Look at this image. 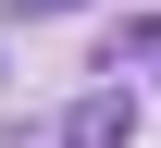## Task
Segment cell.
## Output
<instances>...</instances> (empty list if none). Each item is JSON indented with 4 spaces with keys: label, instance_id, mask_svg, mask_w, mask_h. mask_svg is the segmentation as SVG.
I'll return each mask as SVG.
<instances>
[{
    "label": "cell",
    "instance_id": "obj_1",
    "mask_svg": "<svg viewBox=\"0 0 161 148\" xmlns=\"http://www.w3.org/2000/svg\"><path fill=\"white\" fill-rule=\"evenodd\" d=\"M124 124H136L124 99H75V124H62V148H124Z\"/></svg>",
    "mask_w": 161,
    "mask_h": 148
},
{
    "label": "cell",
    "instance_id": "obj_2",
    "mask_svg": "<svg viewBox=\"0 0 161 148\" xmlns=\"http://www.w3.org/2000/svg\"><path fill=\"white\" fill-rule=\"evenodd\" d=\"M25 13H62V0H25Z\"/></svg>",
    "mask_w": 161,
    "mask_h": 148
}]
</instances>
